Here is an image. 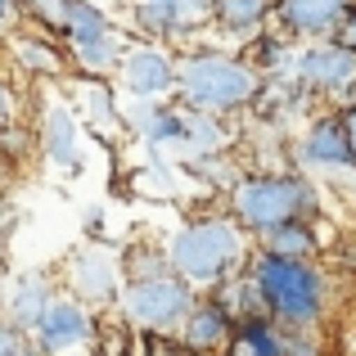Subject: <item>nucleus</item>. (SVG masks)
<instances>
[{
	"label": "nucleus",
	"mask_w": 356,
	"mask_h": 356,
	"mask_svg": "<svg viewBox=\"0 0 356 356\" xmlns=\"http://www.w3.org/2000/svg\"><path fill=\"white\" fill-rule=\"evenodd\" d=\"M261 90H266V77L243 54L212 50V45H194V50L176 54V95H181L185 113L235 118L257 104Z\"/></svg>",
	"instance_id": "nucleus-1"
},
{
	"label": "nucleus",
	"mask_w": 356,
	"mask_h": 356,
	"mask_svg": "<svg viewBox=\"0 0 356 356\" xmlns=\"http://www.w3.org/2000/svg\"><path fill=\"white\" fill-rule=\"evenodd\" d=\"M252 235L239 226L230 212H203V217H190L172 239H167V257H172V270L185 275L194 289H212L221 280L239 275L252 257Z\"/></svg>",
	"instance_id": "nucleus-2"
},
{
	"label": "nucleus",
	"mask_w": 356,
	"mask_h": 356,
	"mask_svg": "<svg viewBox=\"0 0 356 356\" xmlns=\"http://www.w3.org/2000/svg\"><path fill=\"white\" fill-rule=\"evenodd\" d=\"M226 212L257 239L298 217L321 221L325 203H321V190L298 172H243L226 190Z\"/></svg>",
	"instance_id": "nucleus-3"
},
{
	"label": "nucleus",
	"mask_w": 356,
	"mask_h": 356,
	"mask_svg": "<svg viewBox=\"0 0 356 356\" xmlns=\"http://www.w3.org/2000/svg\"><path fill=\"white\" fill-rule=\"evenodd\" d=\"M248 275L261 284L270 302V316L289 330H321L325 312H330V280L316 261L280 257V252L252 248Z\"/></svg>",
	"instance_id": "nucleus-4"
},
{
	"label": "nucleus",
	"mask_w": 356,
	"mask_h": 356,
	"mask_svg": "<svg viewBox=\"0 0 356 356\" xmlns=\"http://www.w3.org/2000/svg\"><path fill=\"white\" fill-rule=\"evenodd\" d=\"M199 302V289L176 270L163 275H145V280H127L122 284V316L136 325L140 334H181L190 307Z\"/></svg>",
	"instance_id": "nucleus-5"
},
{
	"label": "nucleus",
	"mask_w": 356,
	"mask_h": 356,
	"mask_svg": "<svg viewBox=\"0 0 356 356\" xmlns=\"http://www.w3.org/2000/svg\"><path fill=\"white\" fill-rule=\"evenodd\" d=\"M127 270H122V252L108 243H81L68 261H63V280L59 289L72 298H81L86 307H118Z\"/></svg>",
	"instance_id": "nucleus-6"
},
{
	"label": "nucleus",
	"mask_w": 356,
	"mask_h": 356,
	"mask_svg": "<svg viewBox=\"0 0 356 356\" xmlns=\"http://www.w3.org/2000/svg\"><path fill=\"white\" fill-rule=\"evenodd\" d=\"M298 81L307 95H325L334 104H356V50L330 41H312L298 54Z\"/></svg>",
	"instance_id": "nucleus-7"
},
{
	"label": "nucleus",
	"mask_w": 356,
	"mask_h": 356,
	"mask_svg": "<svg viewBox=\"0 0 356 356\" xmlns=\"http://www.w3.org/2000/svg\"><path fill=\"white\" fill-rule=\"evenodd\" d=\"M90 334H95V307H86L72 293H59L50 302V312L41 316V325L32 330V343L45 356H68L90 348Z\"/></svg>",
	"instance_id": "nucleus-8"
},
{
	"label": "nucleus",
	"mask_w": 356,
	"mask_h": 356,
	"mask_svg": "<svg viewBox=\"0 0 356 356\" xmlns=\"http://www.w3.org/2000/svg\"><path fill=\"white\" fill-rule=\"evenodd\" d=\"M5 54L14 63V72H27V77H41V81H63V77H77L72 72V54L59 36L41 32V27H18V32L5 36Z\"/></svg>",
	"instance_id": "nucleus-9"
},
{
	"label": "nucleus",
	"mask_w": 356,
	"mask_h": 356,
	"mask_svg": "<svg viewBox=\"0 0 356 356\" xmlns=\"http://www.w3.org/2000/svg\"><path fill=\"white\" fill-rule=\"evenodd\" d=\"M356 0H275V32L284 41H330L334 27L343 23V14Z\"/></svg>",
	"instance_id": "nucleus-10"
},
{
	"label": "nucleus",
	"mask_w": 356,
	"mask_h": 356,
	"mask_svg": "<svg viewBox=\"0 0 356 356\" xmlns=\"http://www.w3.org/2000/svg\"><path fill=\"white\" fill-rule=\"evenodd\" d=\"M118 81L136 99H158V95H167V90H176V59L154 41L127 45V54H122V63H118Z\"/></svg>",
	"instance_id": "nucleus-11"
},
{
	"label": "nucleus",
	"mask_w": 356,
	"mask_h": 356,
	"mask_svg": "<svg viewBox=\"0 0 356 356\" xmlns=\"http://www.w3.org/2000/svg\"><path fill=\"white\" fill-rule=\"evenodd\" d=\"M235 330H239L235 312H230L212 289H199V302H194L190 316H185L181 339L190 343V352H199V356H221L230 348V339H235Z\"/></svg>",
	"instance_id": "nucleus-12"
},
{
	"label": "nucleus",
	"mask_w": 356,
	"mask_h": 356,
	"mask_svg": "<svg viewBox=\"0 0 356 356\" xmlns=\"http://www.w3.org/2000/svg\"><path fill=\"white\" fill-rule=\"evenodd\" d=\"M298 158H302L307 167H321V172H356L348 136H343V122H339V108H334V113H321L307 127L302 145H298Z\"/></svg>",
	"instance_id": "nucleus-13"
},
{
	"label": "nucleus",
	"mask_w": 356,
	"mask_h": 356,
	"mask_svg": "<svg viewBox=\"0 0 356 356\" xmlns=\"http://www.w3.org/2000/svg\"><path fill=\"white\" fill-rule=\"evenodd\" d=\"M41 149L45 158H50L54 167H81V122H77V108L59 104V99H50L41 113Z\"/></svg>",
	"instance_id": "nucleus-14"
},
{
	"label": "nucleus",
	"mask_w": 356,
	"mask_h": 356,
	"mask_svg": "<svg viewBox=\"0 0 356 356\" xmlns=\"http://www.w3.org/2000/svg\"><path fill=\"white\" fill-rule=\"evenodd\" d=\"M54 289H59V284H54L50 275H36V270L18 275L14 284L5 289V316L18 325V330H27V334H32L36 325H41V316L50 312V302L59 298Z\"/></svg>",
	"instance_id": "nucleus-15"
},
{
	"label": "nucleus",
	"mask_w": 356,
	"mask_h": 356,
	"mask_svg": "<svg viewBox=\"0 0 356 356\" xmlns=\"http://www.w3.org/2000/svg\"><path fill=\"white\" fill-rule=\"evenodd\" d=\"M270 18H275V0H212V23L239 41L266 32Z\"/></svg>",
	"instance_id": "nucleus-16"
},
{
	"label": "nucleus",
	"mask_w": 356,
	"mask_h": 356,
	"mask_svg": "<svg viewBox=\"0 0 356 356\" xmlns=\"http://www.w3.org/2000/svg\"><path fill=\"white\" fill-rule=\"evenodd\" d=\"M252 243L266 248V252H280V257H298V261H316L325 252L321 248V221H302V217L266 230V235H257Z\"/></svg>",
	"instance_id": "nucleus-17"
},
{
	"label": "nucleus",
	"mask_w": 356,
	"mask_h": 356,
	"mask_svg": "<svg viewBox=\"0 0 356 356\" xmlns=\"http://www.w3.org/2000/svg\"><path fill=\"white\" fill-rule=\"evenodd\" d=\"M90 352L95 356H136L140 352V330L122 316V307H99L95 312Z\"/></svg>",
	"instance_id": "nucleus-18"
},
{
	"label": "nucleus",
	"mask_w": 356,
	"mask_h": 356,
	"mask_svg": "<svg viewBox=\"0 0 356 356\" xmlns=\"http://www.w3.org/2000/svg\"><path fill=\"white\" fill-rule=\"evenodd\" d=\"M226 356H280V321H243Z\"/></svg>",
	"instance_id": "nucleus-19"
},
{
	"label": "nucleus",
	"mask_w": 356,
	"mask_h": 356,
	"mask_svg": "<svg viewBox=\"0 0 356 356\" xmlns=\"http://www.w3.org/2000/svg\"><path fill=\"white\" fill-rule=\"evenodd\" d=\"M41 145V131L32 127L27 118H14V122H0V163L5 167H18L36 154Z\"/></svg>",
	"instance_id": "nucleus-20"
},
{
	"label": "nucleus",
	"mask_w": 356,
	"mask_h": 356,
	"mask_svg": "<svg viewBox=\"0 0 356 356\" xmlns=\"http://www.w3.org/2000/svg\"><path fill=\"white\" fill-rule=\"evenodd\" d=\"M190 118V145L199 149V154H226L230 149V131H226V118L217 113H185Z\"/></svg>",
	"instance_id": "nucleus-21"
},
{
	"label": "nucleus",
	"mask_w": 356,
	"mask_h": 356,
	"mask_svg": "<svg viewBox=\"0 0 356 356\" xmlns=\"http://www.w3.org/2000/svg\"><path fill=\"white\" fill-rule=\"evenodd\" d=\"M122 270H127V280L163 275V270H172V257H167V248H154V243H131L122 252Z\"/></svg>",
	"instance_id": "nucleus-22"
},
{
	"label": "nucleus",
	"mask_w": 356,
	"mask_h": 356,
	"mask_svg": "<svg viewBox=\"0 0 356 356\" xmlns=\"http://www.w3.org/2000/svg\"><path fill=\"white\" fill-rule=\"evenodd\" d=\"M136 27L145 36H172L176 41V14L172 5H158V0H140L136 5Z\"/></svg>",
	"instance_id": "nucleus-23"
},
{
	"label": "nucleus",
	"mask_w": 356,
	"mask_h": 356,
	"mask_svg": "<svg viewBox=\"0 0 356 356\" xmlns=\"http://www.w3.org/2000/svg\"><path fill=\"white\" fill-rule=\"evenodd\" d=\"M172 14H176V41H181V36L212 23V0H176Z\"/></svg>",
	"instance_id": "nucleus-24"
},
{
	"label": "nucleus",
	"mask_w": 356,
	"mask_h": 356,
	"mask_svg": "<svg viewBox=\"0 0 356 356\" xmlns=\"http://www.w3.org/2000/svg\"><path fill=\"white\" fill-rule=\"evenodd\" d=\"M280 356H325L321 330H289V325H280Z\"/></svg>",
	"instance_id": "nucleus-25"
},
{
	"label": "nucleus",
	"mask_w": 356,
	"mask_h": 356,
	"mask_svg": "<svg viewBox=\"0 0 356 356\" xmlns=\"http://www.w3.org/2000/svg\"><path fill=\"white\" fill-rule=\"evenodd\" d=\"M136 356H199V352H190V343L181 334H140Z\"/></svg>",
	"instance_id": "nucleus-26"
},
{
	"label": "nucleus",
	"mask_w": 356,
	"mask_h": 356,
	"mask_svg": "<svg viewBox=\"0 0 356 356\" xmlns=\"http://www.w3.org/2000/svg\"><path fill=\"white\" fill-rule=\"evenodd\" d=\"M41 348L32 343V334L18 330L9 316H0V356H36Z\"/></svg>",
	"instance_id": "nucleus-27"
},
{
	"label": "nucleus",
	"mask_w": 356,
	"mask_h": 356,
	"mask_svg": "<svg viewBox=\"0 0 356 356\" xmlns=\"http://www.w3.org/2000/svg\"><path fill=\"white\" fill-rule=\"evenodd\" d=\"M18 108H23V95H18V90H14V81H9L5 72H0V122H14V118H23Z\"/></svg>",
	"instance_id": "nucleus-28"
},
{
	"label": "nucleus",
	"mask_w": 356,
	"mask_h": 356,
	"mask_svg": "<svg viewBox=\"0 0 356 356\" xmlns=\"http://www.w3.org/2000/svg\"><path fill=\"white\" fill-rule=\"evenodd\" d=\"M27 18H23V0H0V36L18 32Z\"/></svg>",
	"instance_id": "nucleus-29"
},
{
	"label": "nucleus",
	"mask_w": 356,
	"mask_h": 356,
	"mask_svg": "<svg viewBox=\"0 0 356 356\" xmlns=\"http://www.w3.org/2000/svg\"><path fill=\"white\" fill-rule=\"evenodd\" d=\"M334 41H339V45H348V50H356V5L348 9V14H343V23L334 27Z\"/></svg>",
	"instance_id": "nucleus-30"
},
{
	"label": "nucleus",
	"mask_w": 356,
	"mask_h": 356,
	"mask_svg": "<svg viewBox=\"0 0 356 356\" xmlns=\"http://www.w3.org/2000/svg\"><path fill=\"white\" fill-rule=\"evenodd\" d=\"M339 122H343V136H348V149H352V167H356V104H339Z\"/></svg>",
	"instance_id": "nucleus-31"
},
{
	"label": "nucleus",
	"mask_w": 356,
	"mask_h": 356,
	"mask_svg": "<svg viewBox=\"0 0 356 356\" xmlns=\"http://www.w3.org/2000/svg\"><path fill=\"white\" fill-rule=\"evenodd\" d=\"M9 230H14V203H9L5 194H0V239H5Z\"/></svg>",
	"instance_id": "nucleus-32"
},
{
	"label": "nucleus",
	"mask_w": 356,
	"mask_h": 356,
	"mask_svg": "<svg viewBox=\"0 0 356 356\" xmlns=\"http://www.w3.org/2000/svg\"><path fill=\"white\" fill-rule=\"evenodd\" d=\"M0 316H5V284H0Z\"/></svg>",
	"instance_id": "nucleus-33"
},
{
	"label": "nucleus",
	"mask_w": 356,
	"mask_h": 356,
	"mask_svg": "<svg viewBox=\"0 0 356 356\" xmlns=\"http://www.w3.org/2000/svg\"><path fill=\"white\" fill-rule=\"evenodd\" d=\"M68 356H95V352H90V348H81V352H68Z\"/></svg>",
	"instance_id": "nucleus-34"
},
{
	"label": "nucleus",
	"mask_w": 356,
	"mask_h": 356,
	"mask_svg": "<svg viewBox=\"0 0 356 356\" xmlns=\"http://www.w3.org/2000/svg\"><path fill=\"white\" fill-rule=\"evenodd\" d=\"M0 261H5V239H0Z\"/></svg>",
	"instance_id": "nucleus-35"
},
{
	"label": "nucleus",
	"mask_w": 356,
	"mask_h": 356,
	"mask_svg": "<svg viewBox=\"0 0 356 356\" xmlns=\"http://www.w3.org/2000/svg\"><path fill=\"white\" fill-rule=\"evenodd\" d=\"M158 5H176V0H158Z\"/></svg>",
	"instance_id": "nucleus-36"
},
{
	"label": "nucleus",
	"mask_w": 356,
	"mask_h": 356,
	"mask_svg": "<svg viewBox=\"0 0 356 356\" xmlns=\"http://www.w3.org/2000/svg\"><path fill=\"white\" fill-rule=\"evenodd\" d=\"M36 356H45V352H36Z\"/></svg>",
	"instance_id": "nucleus-37"
},
{
	"label": "nucleus",
	"mask_w": 356,
	"mask_h": 356,
	"mask_svg": "<svg viewBox=\"0 0 356 356\" xmlns=\"http://www.w3.org/2000/svg\"><path fill=\"white\" fill-rule=\"evenodd\" d=\"M221 356H226V352H221Z\"/></svg>",
	"instance_id": "nucleus-38"
}]
</instances>
